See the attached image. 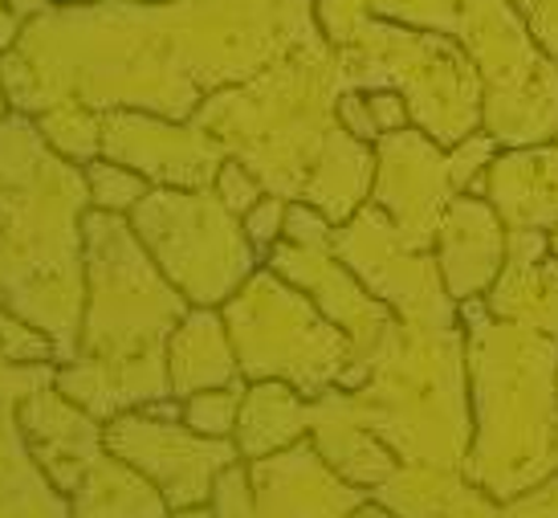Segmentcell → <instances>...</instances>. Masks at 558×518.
<instances>
[{"label":"cell","mask_w":558,"mask_h":518,"mask_svg":"<svg viewBox=\"0 0 558 518\" xmlns=\"http://www.w3.org/2000/svg\"><path fill=\"white\" fill-rule=\"evenodd\" d=\"M465 327L473 441L469 482L506 503L558 473V339L485 311V299L457 302Z\"/></svg>","instance_id":"cell-1"},{"label":"cell","mask_w":558,"mask_h":518,"mask_svg":"<svg viewBox=\"0 0 558 518\" xmlns=\"http://www.w3.org/2000/svg\"><path fill=\"white\" fill-rule=\"evenodd\" d=\"M351 412L403 466L461 470L473 441L465 327L400 323L372 376L359 384Z\"/></svg>","instance_id":"cell-2"},{"label":"cell","mask_w":558,"mask_h":518,"mask_svg":"<svg viewBox=\"0 0 558 518\" xmlns=\"http://www.w3.org/2000/svg\"><path fill=\"white\" fill-rule=\"evenodd\" d=\"M452 37L477 65L481 131L497 147L558 140V58L538 46L510 0H461Z\"/></svg>","instance_id":"cell-3"},{"label":"cell","mask_w":558,"mask_h":518,"mask_svg":"<svg viewBox=\"0 0 558 518\" xmlns=\"http://www.w3.org/2000/svg\"><path fill=\"white\" fill-rule=\"evenodd\" d=\"M335 250L347 257L363 286H372L375 299L388 302L412 327H452L457 302L445 290L433 250L408 245L403 233L379 205L359 208L355 220L335 233Z\"/></svg>","instance_id":"cell-4"},{"label":"cell","mask_w":558,"mask_h":518,"mask_svg":"<svg viewBox=\"0 0 558 518\" xmlns=\"http://www.w3.org/2000/svg\"><path fill=\"white\" fill-rule=\"evenodd\" d=\"M107 445L131 470H143V478L156 482L171 510L204 506V498L217 490V478L236 461L233 441L201 437L175 421H151V417L114 421Z\"/></svg>","instance_id":"cell-5"},{"label":"cell","mask_w":558,"mask_h":518,"mask_svg":"<svg viewBox=\"0 0 558 518\" xmlns=\"http://www.w3.org/2000/svg\"><path fill=\"white\" fill-rule=\"evenodd\" d=\"M452 196L449 152L420 127L391 131L375 143V205L388 213L408 245L433 250L436 225Z\"/></svg>","instance_id":"cell-6"},{"label":"cell","mask_w":558,"mask_h":518,"mask_svg":"<svg viewBox=\"0 0 558 518\" xmlns=\"http://www.w3.org/2000/svg\"><path fill=\"white\" fill-rule=\"evenodd\" d=\"M436 266L452 302L485 299L506 269V220L477 192H457L436 225Z\"/></svg>","instance_id":"cell-7"},{"label":"cell","mask_w":558,"mask_h":518,"mask_svg":"<svg viewBox=\"0 0 558 518\" xmlns=\"http://www.w3.org/2000/svg\"><path fill=\"white\" fill-rule=\"evenodd\" d=\"M506 229H558V140L501 147L485 172V192Z\"/></svg>","instance_id":"cell-8"},{"label":"cell","mask_w":558,"mask_h":518,"mask_svg":"<svg viewBox=\"0 0 558 518\" xmlns=\"http://www.w3.org/2000/svg\"><path fill=\"white\" fill-rule=\"evenodd\" d=\"M372 498L396 510V518H501V503L469 482L461 470L400 466Z\"/></svg>","instance_id":"cell-9"},{"label":"cell","mask_w":558,"mask_h":518,"mask_svg":"<svg viewBox=\"0 0 558 518\" xmlns=\"http://www.w3.org/2000/svg\"><path fill=\"white\" fill-rule=\"evenodd\" d=\"M225 384H236V360L225 344L220 318L208 311L187 314L180 335L171 339L168 388H175V396H196Z\"/></svg>","instance_id":"cell-10"},{"label":"cell","mask_w":558,"mask_h":518,"mask_svg":"<svg viewBox=\"0 0 558 518\" xmlns=\"http://www.w3.org/2000/svg\"><path fill=\"white\" fill-rule=\"evenodd\" d=\"M485 311L501 323H518L558 339V257L506 266L485 294Z\"/></svg>","instance_id":"cell-11"},{"label":"cell","mask_w":558,"mask_h":518,"mask_svg":"<svg viewBox=\"0 0 558 518\" xmlns=\"http://www.w3.org/2000/svg\"><path fill=\"white\" fill-rule=\"evenodd\" d=\"M311 409L298 400L286 384H257L253 393L241 400V417H236V454L241 457H265L290 445L306 433Z\"/></svg>","instance_id":"cell-12"},{"label":"cell","mask_w":558,"mask_h":518,"mask_svg":"<svg viewBox=\"0 0 558 518\" xmlns=\"http://www.w3.org/2000/svg\"><path fill=\"white\" fill-rule=\"evenodd\" d=\"M241 400H245L241 384L204 388V393L184 400V424L201 437H229L236 429V417H241Z\"/></svg>","instance_id":"cell-13"},{"label":"cell","mask_w":558,"mask_h":518,"mask_svg":"<svg viewBox=\"0 0 558 518\" xmlns=\"http://www.w3.org/2000/svg\"><path fill=\"white\" fill-rule=\"evenodd\" d=\"M497 140L489 131H473L469 140H461L457 147H449V180L457 192H485V172L497 159Z\"/></svg>","instance_id":"cell-14"},{"label":"cell","mask_w":558,"mask_h":518,"mask_svg":"<svg viewBox=\"0 0 558 518\" xmlns=\"http://www.w3.org/2000/svg\"><path fill=\"white\" fill-rule=\"evenodd\" d=\"M90 192L98 208H107V213H126V208H135L147 196V184H143V176L126 172L119 164H90Z\"/></svg>","instance_id":"cell-15"},{"label":"cell","mask_w":558,"mask_h":518,"mask_svg":"<svg viewBox=\"0 0 558 518\" xmlns=\"http://www.w3.org/2000/svg\"><path fill=\"white\" fill-rule=\"evenodd\" d=\"M217 196H220V205L229 208V213L245 217L248 208L262 201V184H257V176L248 172L245 164L229 159V164H220V168H217Z\"/></svg>","instance_id":"cell-16"},{"label":"cell","mask_w":558,"mask_h":518,"mask_svg":"<svg viewBox=\"0 0 558 518\" xmlns=\"http://www.w3.org/2000/svg\"><path fill=\"white\" fill-rule=\"evenodd\" d=\"M286 213L290 205L281 196H262L257 205L245 213V237L253 250H274L278 237L286 233Z\"/></svg>","instance_id":"cell-17"},{"label":"cell","mask_w":558,"mask_h":518,"mask_svg":"<svg viewBox=\"0 0 558 518\" xmlns=\"http://www.w3.org/2000/svg\"><path fill=\"white\" fill-rule=\"evenodd\" d=\"M501 518H558V473L501 503Z\"/></svg>","instance_id":"cell-18"},{"label":"cell","mask_w":558,"mask_h":518,"mask_svg":"<svg viewBox=\"0 0 558 518\" xmlns=\"http://www.w3.org/2000/svg\"><path fill=\"white\" fill-rule=\"evenodd\" d=\"M367 107H372V119L379 127V135H391V131H408L412 127V107L400 91H372L367 95Z\"/></svg>","instance_id":"cell-19"},{"label":"cell","mask_w":558,"mask_h":518,"mask_svg":"<svg viewBox=\"0 0 558 518\" xmlns=\"http://www.w3.org/2000/svg\"><path fill=\"white\" fill-rule=\"evenodd\" d=\"M543 257H550L546 229H506V266H530Z\"/></svg>","instance_id":"cell-20"},{"label":"cell","mask_w":558,"mask_h":518,"mask_svg":"<svg viewBox=\"0 0 558 518\" xmlns=\"http://www.w3.org/2000/svg\"><path fill=\"white\" fill-rule=\"evenodd\" d=\"M339 119H342V131H351V140L359 143H379V127L372 119V107H367V95H342L339 98Z\"/></svg>","instance_id":"cell-21"},{"label":"cell","mask_w":558,"mask_h":518,"mask_svg":"<svg viewBox=\"0 0 558 518\" xmlns=\"http://www.w3.org/2000/svg\"><path fill=\"white\" fill-rule=\"evenodd\" d=\"M347 518H396V510H391V506H384L379 498H372V494H367V498H363V503H359Z\"/></svg>","instance_id":"cell-22"},{"label":"cell","mask_w":558,"mask_h":518,"mask_svg":"<svg viewBox=\"0 0 558 518\" xmlns=\"http://www.w3.org/2000/svg\"><path fill=\"white\" fill-rule=\"evenodd\" d=\"M550 257H558V229H550Z\"/></svg>","instance_id":"cell-23"},{"label":"cell","mask_w":558,"mask_h":518,"mask_svg":"<svg viewBox=\"0 0 558 518\" xmlns=\"http://www.w3.org/2000/svg\"><path fill=\"white\" fill-rule=\"evenodd\" d=\"M555 457H558V445H555Z\"/></svg>","instance_id":"cell-24"}]
</instances>
